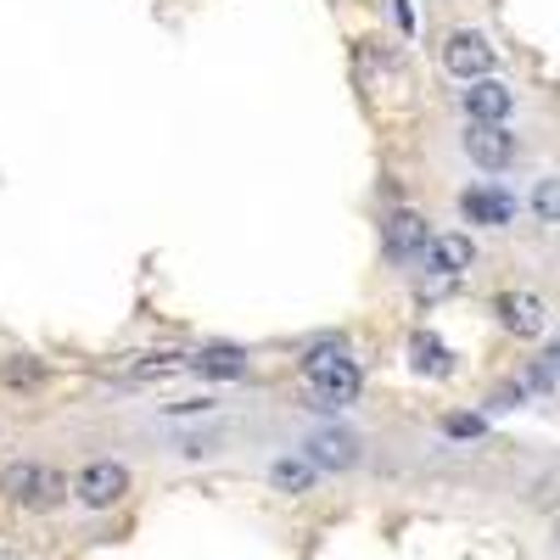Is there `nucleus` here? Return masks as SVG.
<instances>
[{
  "label": "nucleus",
  "instance_id": "nucleus-1",
  "mask_svg": "<svg viewBox=\"0 0 560 560\" xmlns=\"http://www.w3.org/2000/svg\"><path fill=\"white\" fill-rule=\"evenodd\" d=\"M298 376H303L314 409H348V404H359V393H364V370H359V359H348V348H342L337 337L319 342V348H308V353L298 359Z\"/></svg>",
  "mask_w": 560,
  "mask_h": 560
},
{
  "label": "nucleus",
  "instance_id": "nucleus-2",
  "mask_svg": "<svg viewBox=\"0 0 560 560\" xmlns=\"http://www.w3.org/2000/svg\"><path fill=\"white\" fill-rule=\"evenodd\" d=\"M0 493L18 510H34V516H51V510H62L73 499L68 471L62 465H45V459H12L7 471H0Z\"/></svg>",
  "mask_w": 560,
  "mask_h": 560
},
{
  "label": "nucleus",
  "instance_id": "nucleus-3",
  "mask_svg": "<svg viewBox=\"0 0 560 560\" xmlns=\"http://www.w3.org/2000/svg\"><path fill=\"white\" fill-rule=\"evenodd\" d=\"M68 493L84 510H118L135 493V471L124 459H90V465H79V471L68 477Z\"/></svg>",
  "mask_w": 560,
  "mask_h": 560
},
{
  "label": "nucleus",
  "instance_id": "nucleus-4",
  "mask_svg": "<svg viewBox=\"0 0 560 560\" xmlns=\"http://www.w3.org/2000/svg\"><path fill=\"white\" fill-rule=\"evenodd\" d=\"M459 152L471 158L482 174H504L510 163H516V135H510L504 124H471L465 118V135H459Z\"/></svg>",
  "mask_w": 560,
  "mask_h": 560
},
{
  "label": "nucleus",
  "instance_id": "nucleus-5",
  "mask_svg": "<svg viewBox=\"0 0 560 560\" xmlns=\"http://www.w3.org/2000/svg\"><path fill=\"white\" fill-rule=\"evenodd\" d=\"M443 68L454 73V79H488L493 73V45H488V34H477V28H454L448 39H443Z\"/></svg>",
  "mask_w": 560,
  "mask_h": 560
},
{
  "label": "nucleus",
  "instance_id": "nucleus-6",
  "mask_svg": "<svg viewBox=\"0 0 560 560\" xmlns=\"http://www.w3.org/2000/svg\"><path fill=\"white\" fill-rule=\"evenodd\" d=\"M303 459L314 471H353L359 465V438L348 427H314L303 438Z\"/></svg>",
  "mask_w": 560,
  "mask_h": 560
},
{
  "label": "nucleus",
  "instance_id": "nucleus-7",
  "mask_svg": "<svg viewBox=\"0 0 560 560\" xmlns=\"http://www.w3.org/2000/svg\"><path fill=\"white\" fill-rule=\"evenodd\" d=\"M427 242H432V224L420 219L415 208H393V213H387V224H382V247H387L393 264H415L420 253H427Z\"/></svg>",
  "mask_w": 560,
  "mask_h": 560
},
{
  "label": "nucleus",
  "instance_id": "nucleus-8",
  "mask_svg": "<svg viewBox=\"0 0 560 560\" xmlns=\"http://www.w3.org/2000/svg\"><path fill=\"white\" fill-rule=\"evenodd\" d=\"M459 107H465V118H471V124H504L510 107H516V90L488 73V79H471V84L459 90Z\"/></svg>",
  "mask_w": 560,
  "mask_h": 560
},
{
  "label": "nucleus",
  "instance_id": "nucleus-9",
  "mask_svg": "<svg viewBox=\"0 0 560 560\" xmlns=\"http://www.w3.org/2000/svg\"><path fill=\"white\" fill-rule=\"evenodd\" d=\"M459 213H465V224L504 230V224H516V197L499 191V185H465V191H459Z\"/></svg>",
  "mask_w": 560,
  "mask_h": 560
},
{
  "label": "nucleus",
  "instance_id": "nucleus-10",
  "mask_svg": "<svg viewBox=\"0 0 560 560\" xmlns=\"http://www.w3.org/2000/svg\"><path fill=\"white\" fill-rule=\"evenodd\" d=\"M493 314H499L504 331L522 337V342L544 337V325H549V308H544L533 292H499V298H493Z\"/></svg>",
  "mask_w": 560,
  "mask_h": 560
},
{
  "label": "nucleus",
  "instance_id": "nucleus-11",
  "mask_svg": "<svg viewBox=\"0 0 560 560\" xmlns=\"http://www.w3.org/2000/svg\"><path fill=\"white\" fill-rule=\"evenodd\" d=\"M471 264H477V242L471 236H454V230H448V236H432L427 253H420V269H427L432 280H459Z\"/></svg>",
  "mask_w": 560,
  "mask_h": 560
},
{
  "label": "nucleus",
  "instance_id": "nucleus-12",
  "mask_svg": "<svg viewBox=\"0 0 560 560\" xmlns=\"http://www.w3.org/2000/svg\"><path fill=\"white\" fill-rule=\"evenodd\" d=\"M247 370H253L247 348H202V353H191V376H202V382H242Z\"/></svg>",
  "mask_w": 560,
  "mask_h": 560
},
{
  "label": "nucleus",
  "instance_id": "nucleus-13",
  "mask_svg": "<svg viewBox=\"0 0 560 560\" xmlns=\"http://www.w3.org/2000/svg\"><path fill=\"white\" fill-rule=\"evenodd\" d=\"M269 488L275 493H287V499H303V493H314L319 488V471L303 459V454H280V459H269Z\"/></svg>",
  "mask_w": 560,
  "mask_h": 560
},
{
  "label": "nucleus",
  "instance_id": "nucleus-14",
  "mask_svg": "<svg viewBox=\"0 0 560 560\" xmlns=\"http://www.w3.org/2000/svg\"><path fill=\"white\" fill-rule=\"evenodd\" d=\"M191 370V353H140L124 364V382H168V376H185Z\"/></svg>",
  "mask_w": 560,
  "mask_h": 560
},
{
  "label": "nucleus",
  "instance_id": "nucleus-15",
  "mask_svg": "<svg viewBox=\"0 0 560 560\" xmlns=\"http://www.w3.org/2000/svg\"><path fill=\"white\" fill-rule=\"evenodd\" d=\"M409 364L420 370V376H454V353L443 348V337H432V331H415L409 337Z\"/></svg>",
  "mask_w": 560,
  "mask_h": 560
},
{
  "label": "nucleus",
  "instance_id": "nucleus-16",
  "mask_svg": "<svg viewBox=\"0 0 560 560\" xmlns=\"http://www.w3.org/2000/svg\"><path fill=\"white\" fill-rule=\"evenodd\" d=\"M45 376H51V364H39V359H28V353L0 359V382H7V387H39Z\"/></svg>",
  "mask_w": 560,
  "mask_h": 560
},
{
  "label": "nucleus",
  "instance_id": "nucleus-17",
  "mask_svg": "<svg viewBox=\"0 0 560 560\" xmlns=\"http://www.w3.org/2000/svg\"><path fill=\"white\" fill-rule=\"evenodd\" d=\"M533 213L544 224H560V174H549V179L533 185Z\"/></svg>",
  "mask_w": 560,
  "mask_h": 560
},
{
  "label": "nucleus",
  "instance_id": "nucleus-18",
  "mask_svg": "<svg viewBox=\"0 0 560 560\" xmlns=\"http://www.w3.org/2000/svg\"><path fill=\"white\" fill-rule=\"evenodd\" d=\"M488 432V420L482 415H443V438H459V443H471Z\"/></svg>",
  "mask_w": 560,
  "mask_h": 560
},
{
  "label": "nucleus",
  "instance_id": "nucleus-19",
  "mask_svg": "<svg viewBox=\"0 0 560 560\" xmlns=\"http://www.w3.org/2000/svg\"><path fill=\"white\" fill-rule=\"evenodd\" d=\"M522 398H527V387H522V382H510V387H499V393L488 398V409H516Z\"/></svg>",
  "mask_w": 560,
  "mask_h": 560
},
{
  "label": "nucleus",
  "instance_id": "nucleus-20",
  "mask_svg": "<svg viewBox=\"0 0 560 560\" xmlns=\"http://www.w3.org/2000/svg\"><path fill=\"white\" fill-rule=\"evenodd\" d=\"M393 23H398V34L415 39V7H409V0H393Z\"/></svg>",
  "mask_w": 560,
  "mask_h": 560
},
{
  "label": "nucleus",
  "instance_id": "nucleus-21",
  "mask_svg": "<svg viewBox=\"0 0 560 560\" xmlns=\"http://www.w3.org/2000/svg\"><path fill=\"white\" fill-rule=\"evenodd\" d=\"M544 359H549V364H560V342H555V348H549V353H544Z\"/></svg>",
  "mask_w": 560,
  "mask_h": 560
}]
</instances>
